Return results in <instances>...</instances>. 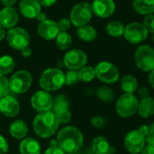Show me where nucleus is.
Masks as SVG:
<instances>
[{
    "instance_id": "obj_1",
    "label": "nucleus",
    "mask_w": 154,
    "mask_h": 154,
    "mask_svg": "<svg viewBox=\"0 0 154 154\" xmlns=\"http://www.w3.org/2000/svg\"><path fill=\"white\" fill-rule=\"evenodd\" d=\"M56 142L65 153H73L78 152L83 146L84 136L79 128L68 125L59 132Z\"/></svg>"
},
{
    "instance_id": "obj_2",
    "label": "nucleus",
    "mask_w": 154,
    "mask_h": 154,
    "mask_svg": "<svg viewBox=\"0 0 154 154\" xmlns=\"http://www.w3.org/2000/svg\"><path fill=\"white\" fill-rule=\"evenodd\" d=\"M60 126L55 114L50 110L39 113L33 119V131L41 138H50L55 134Z\"/></svg>"
},
{
    "instance_id": "obj_3",
    "label": "nucleus",
    "mask_w": 154,
    "mask_h": 154,
    "mask_svg": "<svg viewBox=\"0 0 154 154\" xmlns=\"http://www.w3.org/2000/svg\"><path fill=\"white\" fill-rule=\"evenodd\" d=\"M39 85L44 91H56L65 85V74L60 69L49 68L41 74Z\"/></svg>"
},
{
    "instance_id": "obj_4",
    "label": "nucleus",
    "mask_w": 154,
    "mask_h": 154,
    "mask_svg": "<svg viewBox=\"0 0 154 154\" xmlns=\"http://www.w3.org/2000/svg\"><path fill=\"white\" fill-rule=\"evenodd\" d=\"M139 100L134 94L124 93L116 101V114L123 118H130L137 113Z\"/></svg>"
},
{
    "instance_id": "obj_5",
    "label": "nucleus",
    "mask_w": 154,
    "mask_h": 154,
    "mask_svg": "<svg viewBox=\"0 0 154 154\" xmlns=\"http://www.w3.org/2000/svg\"><path fill=\"white\" fill-rule=\"evenodd\" d=\"M96 77L105 84H115L120 79L118 68L112 62L103 60L98 62L95 67Z\"/></svg>"
},
{
    "instance_id": "obj_6",
    "label": "nucleus",
    "mask_w": 154,
    "mask_h": 154,
    "mask_svg": "<svg viewBox=\"0 0 154 154\" xmlns=\"http://www.w3.org/2000/svg\"><path fill=\"white\" fill-rule=\"evenodd\" d=\"M134 61L137 68L144 72L154 69V49L150 45H141L134 52Z\"/></svg>"
},
{
    "instance_id": "obj_7",
    "label": "nucleus",
    "mask_w": 154,
    "mask_h": 154,
    "mask_svg": "<svg viewBox=\"0 0 154 154\" xmlns=\"http://www.w3.org/2000/svg\"><path fill=\"white\" fill-rule=\"evenodd\" d=\"M92 16L93 11L91 5L87 2H80L75 5L71 9L69 20L74 26L79 27L88 24L92 19Z\"/></svg>"
},
{
    "instance_id": "obj_8",
    "label": "nucleus",
    "mask_w": 154,
    "mask_h": 154,
    "mask_svg": "<svg viewBox=\"0 0 154 154\" xmlns=\"http://www.w3.org/2000/svg\"><path fill=\"white\" fill-rule=\"evenodd\" d=\"M32 83L31 73L25 69L14 72L9 79L10 90L15 94H23L29 90Z\"/></svg>"
},
{
    "instance_id": "obj_9",
    "label": "nucleus",
    "mask_w": 154,
    "mask_h": 154,
    "mask_svg": "<svg viewBox=\"0 0 154 154\" xmlns=\"http://www.w3.org/2000/svg\"><path fill=\"white\" fill-rule=\"evenodd\" d=\"M5 39L8 45L17 51L29 46L30 43V35L28 32L22 27H13L8 29L5 33Z\"/></svg>"
},
{
    "instance_id": "obj_10",
    "label": "nucleus",
    "mask_w": 154,
    "mask_h": 154,
    "mask_svg": "<svg viewBox=\"0 0 154 154\" xmlns=\"http://www.w3.org/2000/svg\"><path fill=\"white\" fill-rule=\"evenodd\" d=\"M51 111L57 116L60 125H66L71 119L69 102L64 95H59L53 98Z\"/></svg>"
},
{
    "instance_id": "obj_11",
    "label": "nucleus",
    "mask_w": 154,
    "mask_h": 154,
    "mask_svg": "<svg viewBox=\"0 0 154 154\" xmlns=\"http://www.w3.org/2000/svg\"><path fill=\"white\" fill-rule=\"evenodd\" d=\"M148 31L144 25L139 22H133L125 26L124 37L132 44H140L148 37Z\"/></svg>"
},
{
    "instance_id": "obj_12",
    "label": "nucleus",
    "mask_w": 154,
    "mask_h": 154,
    "mask_svg": "<svg viewBox=\"0 0 154 154\" xmlns=\"http://www.w3.org/2000/svg\"><path fill=\"white\" fill-rule=\"evenodd\" d=\"M146 138L136 129L126 134L124 139V145L131 154H139L146 145Z\"/></svg>"
},
{
    "instance_id": "obj_13",
    "label": "nucleus",
    "mask_w": 154,
    "mask_h": 154,
    "mask_svg": "<svg viewBox=\"0 0 154 154\" xmlns=\"http://www.w3.org/2000/svg\"><path fill=\"white\" fill-rule=\"evenodd\" d=\"M88 62L87 54L78 49L70 50L67 51L63 58V63L66 68L71 70H79L85 67Z\"/></svg>"
},
{
    "instance_id": "obj_14",
    "label": "nucleus",
    "mask_w": 154,
    "mask_h": 154,
    "mask_svg": "<svg viewBox=\"0 0 154 154\" xmlns=\"http://www.w3.org/2000/svg\"><path fill=\"white\" fill-rule=\"evenodd\" d=\"M52 101H53L52 97L50 95L49 92L44 90L36 91L31 98L32 106L38 113H42L51 110Z\"/></svg>"
},
{
    "instance_id": "obj_15",
    "label": "nucleus",
    "mask_w": 154,
    "mask_h": 154,
    "mask_svg": "<svg viewBox=\"0 0 154 154\" xmlns=\"http://www.w3.org/2000/svg\"><path fill=\"white\" fill-rule=\"evenodd\" d=\"M93 14L100 18H108L116 11V3L114 0H94L92 5Z\"/></svg>"
},
{
    "instance_id": "obj_16",
    "label": "nucleus",
    "mask_w": 154,
    "mask_h": 154,
    "mask_svg": "<svg viewBox=\"0 0 154 154\" xmlns=\"http://www.w3.org/2000/svg\"><path fill=\"white\" fill-rule=\"evenodd\" d=\"M59 32H60V30H59L58 24L53 20L46 19L38 23L37 33L41 38L46 41L56 39Z\"/></svg>"
},
{
    "instance_id": "obj_17",
    "label": "nucleus",
    "mask_w": 154,
    "mask_h": 154,
    "mask_svg": "<svg viewBox=\"0 0 154 154\" xmlns=\"http://www.w3.org/2000/svg\"><path fill=\"white\" fill-rule=\"evenodd\" d=\"M0 112L6 117H14L20 112V104L13 96H6L0 99Z\"/></svg>"
},
{
    "instance_id": "obj_18",
    "label": "nucleus",
    "mask_w": 154,
    "mask_h": 154,
    "mask_svg": "<svg viewBox=\"0 0 154 154\" xmlns=\"http://www.w3.org/2000/svg\"><path fill=\"white\" fill-rule=\"evenodd\" d=\"M20 14L28 19H35L42 12V5L38 0H21L19 3Z\"/></svg>"
},
{
    "instance_id": "obj_19",
    "label": "nucleus",
    "mask_w": 154,
    "mask_h": 154,
    "mask_svg": "<svg viewBox=\"0 0 154 154\" xmlns=\"http://www.w3.org/2000/svg\"><path fill=\"white\" fill-rule=\"evenodd\" d=\"M19 14L13 6H6L0 10V24L5 29H11L16 25Z\"/></svg>"
},
{
    "instance_id": "obj_20",
    "label": "nucleus",
    "mask_w": 154,
    "mask_h": 154,
    "mask_svg": "<svg viewBox=\"0 0 154 154\" xmlns=\"http://www.w3.org/2000/svg\"><path fill=\"white\" fill-rule=\"evenodd\" d=\"M20 154H41L42 148L39 142L33 138H23L19 145Z\"/></svg>"
},
{
    "instance_id": "obj_21",
    "label": "nucleus",
    "mask_w": 154,
    "mask_h": 154,
    "mask_svg": "<svg viewBox=\"0 0 154 154\" xmlns=\"http://www.w3.org/2000/svg\"><path fill=\"white\" fill-rule=\"evenodd\" d=\"M137 114L143 118H149L154 115V98L147 97L141 98L138 105Z\"/></svg>"
},
{
    "instance_id": "obj_22",
    "label": "nucleus",
    "mask_w": 154,
    "mask_h": 154,
    "mask_svg": "<svg viewBox=\"0 0 154 154\" xmlns=\"http://www.w3.org/2000/svg\"><path fill=\"white\" fill-rule=\"evenodd\" d=\"M9 133L11 136L14 139H23L28 133L27 124L20 119L14 120L9 127Z\"/></svg>"
},
{
    "instance_id": "obj_23",
    "label": "nucleus",
    "mask_w": 154,
    "mask_h": 154,
    "mask_svg": "<svg viewBox=\"0 0 154 154\" xmlns=\"http://www.w3.org/2000/svg\"><path fill=\"white\" fill-rule=\"evenodd\" d=\"M91 149L95 154L110 153L111 145L106 137L99 135L92 140Z\"/></svg>"
},
{
    "instance_id": "obj_24",
    "label": "nucleus",
    "mask_w": 154,
    "mask_h": 154,
    "mask_svg": "<svg viewBox=\"0 0 154 154\" xmlns=\"http://www.w3.org/2000/svg\"><path fill=\"white\" fill-rule=\"evenodd\" d=\"M76 33L78 37L85 42H91L95 41L97 36V30L92 25H89V24L77 27Z\"/></svg>"
},
{
    "instance_id": "obj_25",
    "label": "nucleus",
    "mask_w": 154,
    "mask_h": 154,
    "mask_svg": "<svg viewBox=\"0 0 154 154\" xmlns=\"http://www.w3.org/2000/svg\"><path fill=\"white\" fill-rule=\"evenodd\" d=\"M133 8L142 15L154 13V0H133Z\"/></svg>"
},
{
    "instance_id": "obj_26",
    "label": "nucleus",
    "mask_w": 154,
    "mask_h": 154,
    "mask_svg": "<svg viewBox=\"0 0 154 154\" xmlns=\"http://www.w3.org/2000/svg\"><path fill=\"white\" fill-rule=\"evenodd\" d=\"M120 86L124 93L134 94L135 91H137L139 88L138 79L134 75L131 74L125 75L120 80Z\"/></svg>"
},
{
    "instance_id": "obj_27",
    "label": "nucleus",
    "mask_w": 154,
    "mask_h": 154,
    "mask_svg": "<svg viewBox=\"0 0 154 154\" xmlns=\"http://www.w3.org/2000/svg\"><path fill=\"white\" fill-rule=\"evenodd\" d=\"M125 29V24L122 22L117 21V20L110 21L106 26V31L107 34L109 36L115 37V38L124 36Z\"/></svg>"
},
{
    "instance_id": "obj_28",
    "label": "nucleus",
    "mask_w": 154,
    "mask_h": 154,
    "mask_svg": "<svg viewBox=\"0 0 154 154\" xmlns=\"http://www.w3.org/2000/svg\"><path fill=\"white\" fill-rule=\"evenodd\" d=\"M97 96L101 101H103L106 104H110V103L114 102V100L116 98L115 91L107 86L99 87L97 90Z\"/></svg>"
},
{
    "instance_id": "obj_29",
    "label": "nucleus",
    "mask_w": 154,
    "mask_h": 154,
    "mask_svg": "<svg viewBox=\"0 0 154 154\" xmlns=\"http://www.w3.org/2000/svg\"><path fill=\"white\" fill-rule=\"evenodd\" d=\"M15 68V61L13 57L9 55H4L0 57V74L7 75L11 73Z\"/></svg>"
},
{
    "instance_id": "obj_30",
    "label": "nucleus",
    "mask_w": 154,
    "mask_h": 154,
    "mask_svg": "<svg viewBox=\"0 0 154 154\" xmlns=\"http://www.w3.org/2000/svg\"><path fill=\"white\" fill-rule=\"evenodd\" d=\"M55 41L56 45L61 51L68 50L72 44V37L68 32H60Z\"/></svg>"
},
{
    "instance_id": "obj_31",
    "label": "nucleus",
    "mask_w": 154,
    "mask_h": 154,
    "mask_svg": "<svg viewBox=\"0 0 154 154\" xmlns=\"http://www.w3.org/2000/svg\"><path fill=\"white\" fill-rule=\"evenodd\" d=\"M79 81H82L84 83H88L92 81L96 78V71L95 68L90 66H85L78 70Z\"/></svg>"
},
{
    "instance_id": "obj_32",
    "label": "nucleus",
    "mask_w": 154,
    "mask_h": 154,
    "mask_svg": "<svg viewBox=\"0 0 154 154\" xmlns=\"http://www.w3.org/2000/svg\"><path fill=\"white\" fill-rule=\"evenodd\" d=\"M10 92L9 79L5 75L0 74V99L8 96Z\"/></svg>"
},
{
    "instance_id": "obj_33",
    "label": "nucleus",
    "mask_w": 154,
    "mask_h": 154,
    "mask_svg": "<svg viewBox=\"0 0 154 154\" xmlns=\"http://www.w3.org/2000/svg\"><path fill=\"white\" fill-rule=\"evenodd\" d=\"M79 82L78 70L69 69L65 74V84L67 86H74Z\"/></svg>"
},
{
    "instance_id": "obj_34",
    "label": "nucleus",
    "mask_w": 154,
    "mask_h": 154,
    "mask_svg": "<svg viewBox=\"0 0 154 154\" xmlns=\"http://www.w3.org/2000/svg\"><path fill=\"white\" fill-rule=\"evenodd\" d=\"M143 24L144 25V27L147 29L148 32L154 33V14H151L148 15H145L144 19H143Z\"/></svg>"
},
{
    "instance_id": "obj_35",
    "label": "nucleus",
    "mask_w": 154,
    "mask_h": 154,
    "mask_svg": "<svg viewBox=\"0 0 154 154\" xmlns=\"http://www.w3.org/2000/svg\"><path fill=\"white\" fill-rule=\"evenodd\" d=\"M90 123L92 125V126L96 129H101L106 125V119L101 116H94L91 120Z\"/></svg>"
},
{
    "instance_id": "obj_36",
    "label": "nucleus",
    "mask_w": 154,
    "mask_h": 154,
    "mask_svg": "<svg viewBox=\"0 0 154 154\" xmlns=\"http://www.w3.org/2000/svg\"><path fill=\"white\" fill-rule=\"evenodd\" d=\"M44 154H66L57 144L56 141L51 142L50 147L45 151Z\"/></svg>"
},
{
    "instance_id": "obj_37",
    "label": "nucleus",
    "mask_w": 154,
    "mask_h": 154,
    "mask_svg": "<svg viewBox=\"0 0 154 154\" xmlns=\"http://www.w3.org/2000/svg\"><path fill=\"white\" fill-rule=\"evenodd\" d=\"M57 24L60 32H67L71 26V22L68 18H62L57 23Z\"/></svg>"
},
{
    "instance_id": "obj_38",
    "label": "nucleus",
    "mask_w": 154,
    "mask_h": 154,
    "mask_svg": "<svg viewBox=\"0 0 154 154\" xmlns=\"http://www.w3.org/2000/svg\"><path fill=\"white\" fill-rule=\"evenodd\" d=\"M8 149L9 146L7 141L2 134H0V154H5L8 152Z\"/></svg>"
},
{
    "instance_id": "obj_39",
    "label": "nucleus",
    "mask_w": 154,
    "mask_h": 154,
    "mask_svg": "<svg viewBox=\"0 0 154 154\" xmlns=\"http://www.w3.org/2000/svg\"><path fill=\"white\" fill-rule=\"evenodd\" d=\"M137 92H138V95L141 97V98H144V97H150V91H149L148 88L145 87V86L139 87L138 89H137Z\"/></svg>"
},
{
    "instance_id": "obj_40",
    "label": "nucleus",
    "mask_w": 154,
    "mask_h": 154,
    "mask_svg": "<svg viewBox=\"0 0 154 154\" xmlns=\"http://www.w3.org/2000/svg\"><path fill=\"white\" fill-rule=\"evenodd\" d=\"M146 143L154 145V123L150 125V132H149L148 136L146 137Z\"/></svg>"
},
{
    "instance_id": "obj_41",
    "label": "nucleus",
    "mask_w": 154,
    "mask_h": 154,
    "mask_svg": "<svg viewBox=\"0 0 154 154\" xmlns=\"http://www.w3.org/2000/svg\"><path fill=\"white\" fill-rule=\"evenodd\" d=\"M140 154H154V145L146 143V145L142 150Z\"/></svg>"
},
{
    "instance_id": "obj_42",
    "label": "nucleus",
    "mask_w": 154,
    "mask_h": 154,
    "mask_svg": "<svg viewBox=\"0 0 154 154\" xmlns=\"http://www.w3.org/2000/svg\"><path fill=\"white\" fill-rule=\"evenodd\" d=\"M145 138L148 136L149 134V132H150V125H141L138 129H137Z\"/></svg>"
},
{
    "instance_id": "obj_43",
    "label": "nucleus",
    "mask_w": 154,
    "mask_h": 154,
    "mask_svg": "<svg viewBox=\"0 0 154 154\" xmlns=\"http://www.w3.org/2000/svg\"><path fill=\"white\" fill-rule=\"evenodd\" d=\"M56 1L57 0H38L40 5L44 7H50V6L53 5L56 3Z\"/></svg>"
},
{
    "instance_id": "obj_44",
    "label": "nucleus",
    "mask_w": 154,
    "mask_h": 154,
    "mask_svg": "<svg viewBox=\"0 0 154 154\" xmlns=\"http://www.w3.org/2000/svg\"><path fill=\"white\" fill-rule=\"evenodd\" d=\"M20 51H21L22 56L24 57V58H28V57H30V56L32 55V49H31L29 46H27V47L22 49Z\"/></svg>"
},
{
    "instance_id": "obj_45",
    "label": "nucleus",
    "mask_w": 154,
    "mask_h": 154,
    "mask_svg": "<svg viewBox=\"0 0 154 154\" xmlns=\"http://www.w3.org/2000/svg\"><path fill=\"white\" fill-rule=\"evenodd\" d=\"M0 1H1L2 5L5 7H6V6H13L16 3L17 0H0Z\"/></svg>"
},
{
    "instance_id": "obj_46",
    "label": "nucleus",
    "mask_w": 154,
    "mask_h": 154,
    "mask_svg": "<svg viewBox=\"0 0 154 154\" xmlns=\"http://www.w3.org/2000/svg\"><path fill=\"white\" fill-rule=\"evenodd\" d=\"M148 80H149V84H150L151 88H152V89H154V69L150 72Z\"/></svg>"
},
{
    "instance_id": "obj_47",
    "label": "nucleus",
    "mask_w": 154,
    "mask_h": 154,
    "mask_svg": "<svg viewBox=\"0 0 154 154\" xmlns=\"http://www.w3.org/2000/svg\"><path fill=\"white\" fill-rule=\"evenodd\" d=\"M35 19H36V20H38V21H39V23H40V22H42V21L46 20V19H47V16H46V14H45L44 13L41 12V13L37 15V17H36Z\"/></svg>"
},
{
    "instance_id": "obj_48",
    "label": "nucleus",
    "mask_w": 154,
    "mask_h": 154,
    "mask_svg": "<svg viewBox=\"0 0 154 154\" xmlns=\"http://www.w3.org/2000/svg\"><path fill=\"white\" fill-rule=\"evenodd\" d=\"M5 37V28L0 24V42Z\"/></svg>"
},
{
    "instance_id": "obj_49",
    "label": "nucleus",
    "mask_w": 154,
    "mask_h": 154,
    "mask_svg": "<svg viewBox=\"0 0 154 154\" xmlns=\"http://www.w3.org/2000/svg\"><path fill=\"white\" fill-rule=\"evenodd\" d=\"M152 42H154V33H152Z\"/></svg>"
},
{
    "instance_id": "obj_50",
    "label": "nucleus",
    "mask_w": 154,
    "mask_h": 154,
    "mask_svg": "<svg viewBox=\"0 0 154 154\" xmlns=\"http://www.w3.org/2000/svg\"><path fill=\"white\" fill-rule=\"evenodd\" d=\"M67 154H79L78 152H73V153H67Z\"/></svg>"
},
{
    "instance_id": "obj_51",
    "label": "nucleus",
    "mask_w": 154,
    "mask_h": 154,
    "mask_svg": "<svg viewBox=\"0 0 154 154\" xmlns=\"http://www.w3.org/2000/svg\"><path fill=\"white\" fill-rule=\"evenodd\" d=\"M106 154H112V153H106Z\"/></svg>"
}]
</instances>
